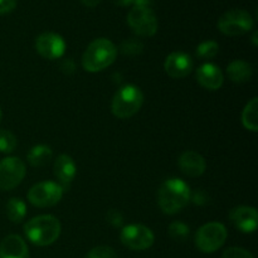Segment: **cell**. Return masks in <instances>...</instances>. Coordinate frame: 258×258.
Returning <instances> with one entry per match:
<instances>
[{
    "instance_id": "obj_1",
    "label": "cell",
    "mask_w": 258,
    "mask_h": 258,
    "mask_svg": "<svg viewBox=\"0 0 258 258\" xmlns=\"http://www.w3.org/2000/svg\"><path fill=\"white\" fill-rule=\"evenodd\" d=\"M190 196V188L183 179L170 178L159 188L158 204L164 214L174 216L188 206Z\"/></svg>"
},
{
    "instance_id": "obj_2",
    "label": "cell",
    "mask_w": 258,
    "mask_h": 258,
    "mask_svg": "<svg viewBox=\"0 0 258 258\" xmlns=\"http://www.w3.org/2000/svg\"><path fill=\"white\" fill-rule=\"evenodd\" d=\"M59 221L50 214H42L28 221L24 224V234L28 241L39 247L50 246L60 236Z\"/></svg>"
},
{
    "instance_id": "obj_3",
    "label": "cell",
    "mask_w": 258,
    "mask_h": 258,
    "mask_svg": "<svg viewBox=\"0 0 258 258\" xmlns=\"http://www.w3.org/2000/svg\"><path fill=\"white\" fill-rule=\"evenodd\" d=\"M117 57V48L106 38L91 42L82 55V67L87 72L96 73L110 67Z\"/></svg>"
},
{
    "instance_id": "obj_4",
    "label": "cell",
    "mask_w": 258,
    "mask_h": 258,
    "mask_svg": "<svg viewBox=\"0 0 258 258\" xmlns=\"http://www.w3.org/2000/svg\"><path fill=\"white\" fill-rule=\"evenodd\" d=\"M143 103V91L135 85H125L113 95L111 111L117 118L125 120L136 115L140 111Z\"/></svg>"
},
{
    "instance_id": "obj_5",
    "label": "cell",
    "mask_w": 258,
    "mask_h": 258,
    "mask_svg": "<svg viewBox=\"0 0 258 258\" xmlns=\"http://www.w3.org/2000/svg\"><path fill=\"white\" fill-rule=\"evenodd\" d=\"M227 237L228 232L224 224L219 222H209L197 231L196 246L203 253H213L226 243Z\"/></svg>"
},
{
    "instance_id": "obj_6",
    "label": "cell",
    "mask_w": 258,
    "mask_h": 258,
    "mask_svg": "<svg viewBox=\"0 0 258 258\" xmlns=\"http://www.w3.org/2000/svg\"><path fill=\"white\" fill-rule=\"evenodd\" d=\"M253 18L247 10L232 9L224 13L218 20L219 32L228 37H239L251 32L253 28Z\"/></svg>"
},
{
    "instance_id": "obj_7",
    "label": "cell",
    "mask_w": 258,
    "mask_h": 258,
    "mask_svg": "<svg viewBox=\"0 0 258 258\" xmlns=\"http://www.w3.org/2000/svg\"><path fill=\"white\" fill-rule=\"evenodd\" d=\"M63 193V188L55 181H40L29 189L28 201L37 208H49L59 203Z\"/></svg>"
},
{
    "instance_id": "obj_8",
    "label": "cell",
    "mask_w": 258,
    "mask_h": 258,
    "mask_svg": "<svg viewBox=\"0 0 258 258\" xmlns=\"http://www.w3.org/2000/svg\"><path fill=\"white\" fill-rule=\"evenodd\" d=\"M121 243L133 251H145L155 242V236L149 227L144 224H128L120 234Z\"/></svg>"
},
{
    "instance_id": "obj_9",
    "label": "cell",
    "mask_w": 258,
    "mask_h": 258,
    "mask_svg": "<svg viewBox=\"0 0 258 258\" xmlns=\"http://www.w3.org/2000/svg\"><path fill=\"white\" fill-rule=\"evenodd\" d=\"M27 174L25 164L17 156H8L0 161V189L4 191L17 188Z\"/></svg>"
},
{
    "instance_id": "obj_10",
    "label": "cell",
    "mask_w": 258,
    "mask_h": 258,
    "mask_svg": "<svg viewBox=\"0 0 258 258\" xmlns=\"http://www.w3.org/2000/svg\"><path fill=\"white\" fill-rule=\"evenodd\" d=\"M127 23L139 37H153L158 32V19L150 8L134 7L127 14Z\"/></svg>"
},
{
    "instance_id": "obj_11",
    "label": "cell",
    "mask_w": 258,
    "mask_h": 258,
    "mask_svg": "<svg viewBox=\"0 0 258 258\" xmlns=\"http://www.w3.org/2000/svg\"><path fill=\"white\" fill-rule=\"evenodd\" d=\"M35 49L44 59H59L64 55L66 42L57 33L45 32L35 39Z\"/></svg>"
},
{
    "instance_id": "obj_12",
    "label": "cell",
    "mask_w": 258,
    "mask_h": 258,
    "mask_svg": "<svg viewBox=\"0 0 258 258\" xmlns=\"http://www.w3.org/2000/svg\"><path fill=\"white\" fill-rule=\"evenodd\" d=\"M194 63L190 55L185 52H173L165 58L164 70L171 78L180 80L189 76L193 71Z\"/></svg>"
},
{
    "instance_id": "obj_13",
    "label": "cell",
    "mask_w": 258,
    "mask_h": 258,
    "mask_svg": "<svg viewBox=\"0 0 258 258\" xmlns=\"http://www.w3.org/2000/svg\"><path fill=\"white\" fill-rule=\"evenodd\" d=\"M229 221L238 231L253 233L258 227L257 209L248 206H239L229 212Z\"/></svg>"
},
{
    "instance_id": "obj_14",
    "label": "cell",
    "mask_w": 258,
    "mask_h": 258,
    "mask_svg": "<svg viewBox=\"0 0 258 258\" xmlns=\"http://www.w3.org/2000/svg\"><path fill=\"white\" fill-rule=\"evenodd\" d=\"M197 82L203 88L209 91H217L223 86L224 76L218 66L214 63H204L197 70Z\"/></svg>"
},
{
    "instance_id": "obj_15",
    "label": "cell",
    "mask_w": 258,
    "mask_h": 258,
    "mask_svg": "<svg viewBox=\"0 0 258 258\" xmlns=\"http://www.w3.org/2000/svg\"><path fill=\"white\" fill-rule=\"evenodd\" d=\"M53 171H54L55 178L59 180V185L62 186L63 190H68L76 174H77V166H76L75 160L70 155L60 154L54 160Z\"/></svg>"
},
{
    "instance_id": "obj_16",
    "label": "cell",
    "mask_w": 258,
    "mask_h": 258,
    "mask_svg": "<svg viewBox=\"0 0 258 258\" xmlns=\"http://www.w3.org/2000/svg\"><path fill=\"white\" fill-rule=\"evenodd\" d=\"M178 165L181 173L185 174L186 176H190V178H198V176L203 175L207 169L206 159L201 154L193 150L184 151L179 156Z\"/></svg>"
},
{
    "instance_id": "obj_17",
    "label": "cell",
    "mask_w": 258,
    "mask_h": 258,
    "mask_svg": "<svg viewBox=\"0 0 258 258\" xmlns=\"http://www.w3.org/2000/svg\"><path fill=\"white\" fill-rule=\"evenodd\" d=\"M0 258H29V249L18 234H9L0 243Z\"/></svg>"
},
{
    "instance_id": "obj_18",
    "label": "cell",
    "mask_w": 258,
    "mask_h": 258,
    "mask_svg": "<svg viewBox=\"0 0 258 258\" xmlns=\"http://www.w3.org/2000/svg\"><path fill=\"white\" fill-rule=\"evenodd\" d=\"M253 75V68L251 63L242 59H236L227 66V76L234 83L248 82Z\"/></svg>"
},
{
    "instance_id": "obj_19",
    "label": "cell",
    "mask_w": 258,
    "mask_h": 258,
    "mask_svg": "<svg viewBox=\"0 0 258 258\" xmlns=\"http://www.w3.org/2000/svg\"><path fill=\"white\" fill-rule=\"evenodd\" d=\"M53 151L48 145H35L28 151L27 161L34 168H42L45 166L50 160H52Z\"/></svg>"
},
{
    "instance_id": "obj_20",
    "label": "cell",
    "mask_w": 258,
    "mask_h": 258,
    "mask_svg": "<svg viewBox=\"0 0 258 258\" xmlns=\"http://www.w3.org/2000/svg\"><path fill=\"white\" fill-rule=\"evenodd\" d=\"M242 125L252 133L258 131V98L253 97L242 111Z\"/></svg>"
},
{
    "instance_id": "obj_21",
    "label": "cell",
    "mask_w": 258,
    "mask_h": 258,
    "mask_svg": "<svg viewBox=\"0 0 258 258\" xmlns=\"http://www.w3.org/2000/svg\"><path fill=\"white\" fill-rule=\"evenodd\" d=\"M7 216L13 223H20L27 216V206L20 198H10L7 203Z\"/></svg>"
},
{
    "instance_id": "obj_22",
    "label": "cell",
    "mask_w": 258,
    "mask_h": 258,
    "mask_svg": "<svg viewBox=\"0 0 258 258\" xmlns=\"http://www.w3.org/2000/svg\"><path fill=\"white\" fill-rule=\"evenodd\" d=\"M168 233L170 236V238H173L176 242H184L186 241V238L190 234V228H189L188 224H185L184 222L175 221L169 226Z\"/></svg>"
},
{
    "instance_id": "obj_23",
    "label": "cell",
    "mask_w": 258,
    "mask_h": 258,
    "mask_svg": "<svg viewBox=\"0 0 258 258\" xmlns=\"http://www.w3.org/2000/svg\"><path fill=\"white\" fill-rule=\"evenodd\" d=\"M219 52V45L216 40H204L197 47V55L202 59H212Z\"/></svg>"
},
{
    "instance_id": "obj_24",
    "label": "cell",
    "mask_w": 258,
    "mask_h": 258,
    "mask_svg": "<svg viewBox=\"0 0 258 258\" xmlns=\"http://www.w3.org/2000/svg\"><path fill=\"white\" fill-rule=\"evenodd\" d=\"M18 145L17 138L9 130H0V153L10 154Z\"/></svg>"
},
{
    "instance_id": "obj_25",
    "label": "cell",
    "mask_w": 258,
    "mask_h": 258,
    "mask_svg": "<svg viewBox=\"0 0 258 258\" xmlns=\"http://www.w3.org/2000/svg\"><path fill=\"white\" fill-rule=\"evenodd\" d=\"M86 258H117V256L111 247L97 246L88 252Z\"/></svg>"
},
{
    "instance_id": "obj_26",
    "label": "cell",
    "mask_w": 258,
    "mask_h": 258,
    "mask_svg": "<svg viewBox=\"0 0 258 258\" xmlns=\"http://www.w3.org/2000/svg\"><path fill=\"white\" fill-rule=\"evenodd\" d=\"M143 50V44L136 39H127L121 44V52L123 54H139Z\"/></svg>"
},
{
    "instance_id": "obj_27",
    "label": "cell",
    "mask_w": 258,
    "mask_h": 258,
    "mask_svg": "<svg viewBox=\"0 0 258 258\" xmlns=\"http://www.w3.org/2000/svg\"><path fill=\"white\" fill-rule=\"evenodd\" d=\"M222 258H254L253 254L242 247H229L223 252Z\"/></svg>"
},
{
    "instance_id": "obj_28",
    "label": "cell",
    "mask_w": 258,
    "mask_h": 258,
    "mask_svg": "<svg viewBox=\"0 0 258 258\" xmlns=\"http://www.w3.org/2000/svg\"><path fill=\"white\" fill-rule=\"evenodd\" d=\"M106 218H107L108 223L113 227H121L123 223L122 214H121L118 211H116V209H111V211H108Z\"/></svg>"
},
{
    "instance_id": "obj_29",
    "label": "cell",
    "mask_w": 258,
    "mask_h": 258,
    "mask_svg": "<svg viewBox=\"0 0 258 258\" xmlns=\"http://www.w3.org/2000/svg\"><path fill=\"white\" fill-rule=\"evenodd\" d=\"M190 199L198 206H206L207 203L209 202V197L207 196L206 191L203 190H198L197 193H194L193 196H190Z\"/></svg>"
},
{
    "instance_id": "obj_30",
    "label": "cell",
    "mask_w": 258,
    "mask_h": 258,
    "mask_svg": "<svg viewBox=\"0 0 258 258\" xmlns=\"http://www.w3.org/2000/svg\"><path fill=\"white\" fill-rule=\"evenodd\" d=\"M17 7V0H0V14H8Z\"/></svg>"
},
{
    "instance_id": "obj_31",
    "label": "cell",
    "mask_w": 258,
    "mask_h": 258,
    "mask_svg": "<svg viewBox=\"0 0 258 258\" xmlns=\"http://www.w3.org/2000/svg\"><path fill=\"white\" fill-rule=\"evenodd\" d=\"M153 0H133L134 7H141V8H150Z\"/></svg>"
},
{
    "instance_id": "obj_32",
    "label": "cell",
    "mask_w": 258,
    "mask_h": 258,
    "mask_svg": "<svg viewBox=\"0 0 258 258\" xmlns=\"http://www.w3.org/2000/svg\"><path fill=\"white\" fill-rule=\"evenodd\" d=\"M81 2H82L83 5H86V7L95 8V7H97L98 4H100L101 0H81Z\"/></svg>"
},
{
    "instance_id": "obj_33",
    "label": "cell",
    "mask_w": 258,
    "mask_h": 258,
    "mask_svg": "<svg viewBox=\"0 0 258 258\" xmlns=\"http://www.w3.org/2000/svg\"><path fill=\"white\" fill-rule=\"evenodd\" d=\"M111 2L118 7H128V5L133 4V0H111Z\"/></svg>"
},
{
    "instance_id": "obj_34",
    "label": "cell",
    "mask_w": 258,
    "mask_h": 258,
    "mask_svg": "<svg viewBox=\"0 0 258 258\" xmlns=\"http://www.w3.org/2000/svg\"><path fill=\"white\" fill-rule=\"evenodd\" d=\"M252 42H253V45H257V32L253 33V37H252Z\"/></svg>"
},
{
    "instance_id": "obj_35",
    "label": "cell",
    "mask_w": 258,
    "mask_h": 258,
    "mask_svg": "<svg viewBox=\"0 0 258 258\" xmlns=\"http://www.w3.org/2000/svg\"><path fill=\"white\" fill-rule=\"evenodd\" d=\"M3 118V112H2V108H0V121H2Z\"/></svg>"
}]
</instances>
